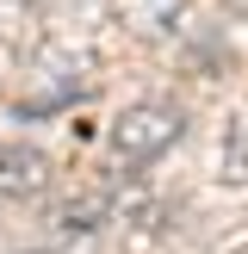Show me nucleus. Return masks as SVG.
Wrapping results in <instances>:
<instances>
[{
    "label": "nucleus",
    "mask_w": 248,
    "mask_h": 254,
    "mask_svg": "<svg viewBox=\"0 0 248 254\" xmlns=\"http://www.w3.org/2000/svg\"><path fill=\"white\" fill-rule=\"evenodd\" d=\"M180 130H186V118L174 106H130V112H118L112 118V155L124 161V168H143V161H155L168 143H180Z\"/></svg>",
    "instance_id": "nucleus-1"
},
{
    "label": "nucleus",
    "mask_w": 248,
    "mask_h": 254,
    "mask_svg": "<svg viewBox=\"0 0 248 254\" xmlns=\"http://www.w3.org/2000/svg\"><path fill=\"white\" fill-rule=\"evenodd\" d=\"M50 186V155L31 143H6L0 149V198H37Z\"/></svg>",
    "instance_id": "nucleus-2"
}]
</instances>
